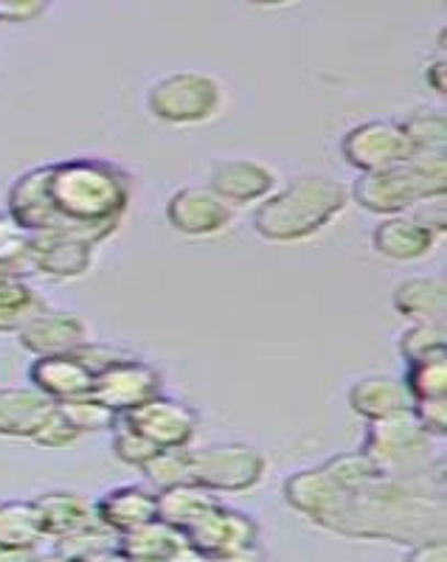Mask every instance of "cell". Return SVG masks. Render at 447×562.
Here are the masks:
<instances>
[{"instance_id":"38","label":"cell","mask_w":447,"mask_h":562,"mask_svg":"<svg viewBox=\"0 0 447 562\" xmlns=\"http://www.w3.org/2000/svg\"><path fill=\"white\" fill-rule=\"evenodd\" d=\"M45 7L48 0H0V23H32Z\"/></svg>"},{"instance_id":"23","label":"cell","mask_w":447,"mask_h":562,"mask_svg":"<svg viewBox=\"0 0 447 562\" xmlns=\"http://www.w3.org/2000/svg\"><path fill=\"white\" fill-rule=\"evenodd\" d=\"M391 304L405 321H442L447 310V288L439 276H411L391 293Z\"/></svg>"},{"instance_id":"10","label":"cell","mask_w":447,"mask_h":562,"mask_svg":"<svg viewBox=\"0 0 447 562\" xmlns=\"http://www.w3.org/2000/svg\"><path fill=\"white\" fill-rule=\"evenodd\" d=\"M158 394H164L160 371L149 366L147 360L135 358V355L127 360H119L110 369L99 371L97 378H93V389H90L93 400L113 408L119 416L138 408V405H144Z\"/></svg>"},{"instance_id":"36","label":"cell","mask_w":447,"mask_h":562,"mask_svg":"<svg viewBox=\"0 0 447 562\" xmlns=\"http://www.w3.org/2000/svg\"><path fill=\"white\" fill-rule=\"evenodd\" d=\"M411 414L420 422V428L434 439L447 436V400H414Z\"/></svg>"},{"instance_id":"31","label":"cell","mask_w":447,"mask_h":562,"mask_svg":"<svg viewBox=\"0 0 447 562\" xmlns=\"http://www.w3.org/2000/svg\"><path fill=\"white\" fill-rule=\"evenodd\" d=\"M403 133L409 135L411 147L422 153H439L447 144V115L439 108H420L409 113L405 122H400Z\"/></svg>"},{"instance_id":"43","label":"cell","mask_w":447,"mask_h":562,"mask_svg":"<svg viewBox=\"0 0 447 562\" xmlns=\"http://www.w3.org/2000/svg\"><path fill=\"white\" fill-rule=\"evenodd\" d=\"M250 7H262V9H276V7H288L293 0H248Z\"/></svg>"},{"instance_id":"18","label":"cell","mask_w":447,"mask_h":562,"mask_svg":"<svg viewBox=\"0 0 447 562\" xmlns=\"http://www.w3.org/2000/svg\"><path fill=\"white\" fill-rule=\"evenodd\" d=\"M29 383L43 391L54 403L85 396L93 389V371L70 351V355H45L29 366Z\"/></svg>"},{"instance_id":"28","label":"cell","mask_w":447,"mask_h":562,"mask_svg":"<svg viewBox=\"0 0 447 562\" xmlns=\"http://www.w3.org/2000/svg\"><path fill=\"white\" fill-rule=\"evenodd\" d=\"M400 358L405 363H414L422 358H434V355H447V333L442 321H409L400 340H396Z\"/></svg>"},{"instance_id":"13","label":"cell","mask_w":447,"mask_h":562,"mask_svg":"<svg viewBox=\"0 0 447 562\" xmlns=\"http://www.w3.org/2000/svg\"><path fill=\"white\" fill-rule=\"evenodd\" d=\"M276 183L279 178L273 169L256 158H223L211 167L209 175V189L223 198L231 209L262 203L276 192Z\"/></svg>"},{"instance_id":"42","label":"cell","mask_w":447,"mask_h":562,"mask_svg":"<svg viewBox=\"0 0 447 562\" xmlns=\"http://www.w3.org/2000/svg\"><path fill=\"white\" fill-rule=\"evenodd\" d=\"M34 557H37V549H14V546L0 543V562H23Z\"/></svg>"},{"instance_id":"12","label":"cell","mask_w":447,"mask_h":562,"mask_svg":"<svg viewBox=\"0 0 447 562\" xmlns=\"http://www.w3.org/2000/svg\"><path fill=\"white\" fill-rule=\"evenodd\" d=\"M231 220H234V209L211 192L209 186H183L167 203L169 228L183 237H217L228 228Z\"/></svg>"},{"instance_id":"19","label":"cell","mask_w":447,"mask_h":562,"mask_svg":"<svg viewBox=\"0 0 447 562\" xmlns=\"http://www.w3.org/2000/svg\"><path fill=\"white\" fill-rule=\"evenodd\" d=\"M93 515L110 531L122 535V531L158 518V492L138 484L113 486L104 495H99L97 504H93Z\"/></svg>"},{"instance_id":"39","label":"cell","mask_w":447,"mask_h":562,"mask_svg":"<svg viewBox=\"0 0 447 562\" xmlns=\"http://www.w3.org/2000/svg\"><path fill=\"white\" fill-rule=\"evenodd\" d=\"M447 537H428L422 543L409 546V554L405 560L411 562H447Z\"/></svg>"},{"instance_id":"9","label":"cell","mask_w":447,"mask_h":562,"mask_svg":"<svg viewBox=\"0 0 447 562\" xmlns=\"http://www.w3.org/2000/svg\"><path fill=\"white\" fill-rule=\"evenodd\" d=\"M340 155L358 172H375V169L394 167L400 160L411 158L414 147H411L409 135L403 133L400 124L375 119V122L351 127L340 138Z\"/></svg>"},{"instance_id":"33","label":"cell","mask_w":447,"mask_h":562,"mask_svg":"<svg viewBox=\"0 0 447 562\" xmlns=\"http://www.w3.org/2000/svg\"><path fill=\"white\" fill-rule=\"evenodd\" d=\"M0 265L18 270V273H32L29 265V231L20 228L12 217L0 214Z\"/></svg>"},{"instance_id":"37","label":"cell","mask_w":447,"mask_h":562,"mask_svg":"<svg viewBox=\"0 0 447 562\" xmlns=\"http://www.w3.org/2000/svg\"><path fill=\"white\" fill-rule=\"evenodd\" d=\"M74 355H77V358L82 360L90 371H93V378H97L99 371H104V369H110L113 363H119V360L133 358L130 351L115 349V346H108V344H97V340H90V338L85 340L79 349H74Z\"/></svg>"},{"instance_id":"41","label":"cell","mask_w":447,"mask_h":562,"mask_svg":"<svg viewBox=\"0 0 447 562\" xmlns=\"http://www.w3.org/2000/svg\"><path fill=\"white\" fill-rule=\"evenodd\" d=\"M425 82H428V88L434 90V93L445 97V90H447V63H445V54H439V57H436V59H431L428 68H425Z\"/></svg>"},{"instance_id":"2","label":"cell","mask_w":447,"mask_h":562,"mask_svg":"<svg viewBox=\"0 0 447 562\" xmlns=\"http://www.w3.org/2000/svg\"><path fill=\"white\" fill-rule=\"evenodd\" d=\"M133 200V178L102 158H70L26 169L7 194L9 217L29 234H63L102 245Z\"/></svg>"},{"instance_id":"11","label":"cell","mask_w":447,"mask_h":562,"mask_svg":"<svg viewBox=\"0 0 447 562\" xmlns=\"http://www.w3.org/2000/svg\"><path fill=\"white\" fill-rule=\"evenodd\" d=\"M124 425L138 430L144 439H149L155 448H189L198 434V414L189 405L178 403L172 396L158 394L147 400L138 408L122 414Z\"/></svg>"},{"instance_id":"5","label":"cell","mask_w":447,"mask_h":562,"mask_svg":"<svg viewBox=\"0 0 447 562\" xmlns=\"http://www.w3.org/2000/svg\"><path fill=\"white\" fill-rule=\"evenodd\" d=\"M447 194V158L445 149L439 153H422L416 149L411 158L400 160L394 167L360 172L355 180L351 198L369 214L391 217L405 214L422 200L445 198Z\"/></svg>"},{"instance_id":"20","label":"cell","mask_w":447,"mask_h":562,"mask_svg":"<svg viewBox=\"0 0 447 562\" xmlns=\"http://www.w3.org/2000/svg\"><path fill=\"white\" fill-rule=\"evenodd\" d=\"M54 405L57 403L34 389L32 383L0 389V436L32 441Z\"/></svg>"},{"instance_id":"29","label":"cell","mask_w":447,"mask_h":562,"mask_svg":"<svg viewBox=\"0 0 447 562\" xmlns=\"http://www.w3.org/2000/svg\"><path fill=\"white\" fill-rule=\"evenodd\" d=\"M141 473L147 475L149 486L155 492L192 481V445L189 448L158 450L147 464L141 467Z\"/></svg>"},{"instance_id":"34","label":"cell","mask_w":447,"mask_h":562,"mask_svg":"<svg viewBox=\"0 0 447 562\" xmlns=\"http://www.w3.org/2000/svg\"><path fill=\"white\" fill-rule=\"evenodd\" d=\"M158 450L160 448H155L153 441L144 439L138 430H133L130 425H124L122 419H119V425L113 428V456L122 461V464L141 470V467L147 464V461L153 459Z\"/></svg>"},{"instance_id":"30","label":"cell","mask_w":447,"mask_h":562,"mask_svg":"<svg viewBox=\"0 0 447 562\" xmlns=\"http://www.w3.org/2000/svg\"><path fill=\"white\" fill-rule=\"evenodd\" d=\"M405 389L411 400H447V355L405 363Z\"/></svg>"},{"instance_id":"17","label":"cell","mask_w":447,"mask_h":562,"mask_svg":"<svg viewBox=\"0 0 447 562\" xmlns=\"http://www.w3.org/2000/svg\"><path fill=\"white\" fill-rule=\"evenodd\" d=\"M436 243H439V234L431 231L425 223H420L409 211L383 217L378 228L371 231L375 250L391 259V262H420V259L434 254Z\"/></svg>"},{"instance_id":"32","label":"cell","mask_w":447,"mask_h":562,"mask_svg":"<svg viewBox=\"0 0 447 562\" xmlns=\"http://www.w3.org/2000/svg\"><path fill=\"white\" fill-rule=\"evenodd\" d=\"M57 408L68 416V422L79 430V434H102V430H113L115 425H119V419H122L113 408H108L104 403L93 400L90 394L57 403Z\"/></svg>"},{"instance_id":"4","label":"cell","mask_w":447,"mask_h":562,"mask_svg":"<svg viewBox=\"0 0 447 562\" xmlns=\"http://www.w3.org/2000/svg\"><path fill=\"white\" fill-rule=\"evenodd\" d=\"M360 450L385 479L445 498V459L434 453V436L420 428L411 408L366 422Z\"/></svg>"},{"instance_id":"27","label":"cell","mask_w":447,"mask_h":562,"mask_svg":"<svg viewBox=\"0 0 447 562\" xmlns=\"http://www.w3.org/2000/svg\"><path fill=\"white\" fill-rule=\"evenodd\" d=\"M115 540H119L115 531L93 520L85 529L54 540L57 543L54 554L63 557V560H102V557H115Z\"/></svg>"},{"instance_id":"8","label":"cell","mask_w":447,"mask_h":562,"mask_svg":"<svg viewBox=\"0 0 447 562\" xmlns=\"http://www.w3.org/2000/svg\"><path fill=\"white\" fill-rule=\"evenodd\" d=\"M268 461L262 450L245 441H217L209 448L192 450V484L205 486L217 495L254 490L265 479Z\"/></svg>"},{"instance_id":"22","label":"cell","mask_w":447,"mask_h":562,"mask_svg":"<svg viewBox=\"0 0 447 562\" xmlns=\"http://www.w3.org/2000/svg\"><path fill=\"white\" fill-rule=\"evenodd\" d=\"M34 509H37L40 529H43L45 540L68 537L97 520L93 504L85 495L70 490L43 492L40 498H34Z\"/></svg>"},{"instance_id":"16","label":"cell","mask_w":447,"mask_h":562,"mask_svg":"<svg viewBox=\"0 0 447 562\" xmlns=\"http://www.w3.org/2000/svg\"><path fill=\"white\" fill-rule=\"evenodd\" d=\"M115 560L130 562H175L194 560V554L186 546L183 531L175 529L167 520L153 518L135 529L122 531L115 540Z\"/></svg>"},{"instance_id":"6","label":"cell","mask_w":447,"mask_h":562,"mask_svg":"<svg viewBox=\"0 0 447 562\" xmlns=\"http://www.w3.org/2000/svg\"><path fill=\"white\" fill-rule=\"evenodd\" d=\"M223 108V88L200 70H178L160 77L147 90V110L153 119L172 127H194L217 119Z\"/></svg>"},{"instance_id":"1","label":"cell","mask_w":447,"mask_h":562,"mask_svg":"<svg viewBox=\"0 0 447 562\" xmlns=\"http://www.w3.org/2000/svg\"><path fill=\"white\" fill-rule=\"evenodd\" d=\"M284 501L321 529L351 540L414 546L428 537H447L445 498L385 475L340 490L324 467H308L284 481Z\"/></svg>"},{"instance_id":"15","label":"cell","mask_w":447,"mask_h":562,"mask_svg":"<svg viewBox=\"0 0 447 562\" xmlns=\"http://www.w3.org/2000/svg\"><path fill=\"white\" fill-rule=\"evenodd\" d=\"M14 335L29 355L45 358V355H70L79 349L88 340V326L77 313L45 307Z\"/></svg>"},{"instance_id":"40","label":"cell","mask_w":447,"mask_h":562,"mask_svg":"<svg viewBox=\"0 0 447 562\" xmlns=\"http://www.w3.org/2000/svg\"><path fill=\"white\" fill-rule=\"evenodd\" d=\"M414 217L420 220V223L428 225L431 231H436V234H445V225H447V217H445V198H434V200H422L420 205H414Z\"/></svg>"},{"instance_id":"24","label":"cell","mask_w":447,"mask_h":562,"mask_svg":"<svg viewBox=\"0 0 447 562\" xmlns=\"http://www.w3.org/2000/svg\"><path fill=\"white\" fill-rule=\"evenodd\" d=\"M48 307L26 276H0V333H18L37 313Z\"/></svg>"},{"instance_id":"21","label":"cell","mask_w":447,"mask_h":562,"mask_svg":"<svg viewBox=\"0 0 447 562\" xmlns=\"http://www.w3.org/2000/svg\"><path fill=\"white\" fill-rule=\"evenodd\" d=\"M346 400H349V408L366 422L409 411L414 403L405 389V380L394 374H366L351 385Z\"/></svg>"},{"instance_id":"3","label":"cell","mask_w":447,"mask_h":562,"mask_svg":"<svg viewBox=\"0 0 447 562\" xmlns=\"http://www.w3.org/2000/svg\"><path fill=\"white\" fill-rule=\"evenodd\" d=\"M349 198V189L333 175H301L256 203L254 231L276 245L304 243L340 217Z\"/></svg>"},{"instance_id":"14","label":"cell","mask_w":447,"mask_h":562,"mask_svg":"<svg viewBox=\"0 0 447 562\" xmlns=\"http://www.w3.org/2000/svg\"><path fill=\"white\" fill-rule=\"evenodd\" d=\"M97 245L63 234H29V265L32 273H43L54 281L82 279L93 265Z\"/></svg>"},{"instance_id":"25","label":"cell","mask_w":447,"mask_h":562,"mask_svg":"<svg viewBox=\"0 0 447 562\" xmlns=\"http://www.w3.org/2000/svg\"><path fill=\"white\" fill-rule=\"evenodd\" d=\"M217 504V492L186 481V484L169 486V490L158 492V518L172 524L175 529H183V526H189L192 520H198L205 509H211V506Z\"/></svg>"},{"instance_id":"35","label":"cell","mask_w":447,"mask_h":562,"mask_svg":"<svg viewBox=\"0 0 447 562\" xmlns=\"http://www.w3.org/2000/svg\"><path fill=\"white\" fill-rule=\"evenodd\" d=\"M79 430L74 428L68 422V416L63 414V411L54 405V411L48 416H45V422L40 425V430L34 434V445H40V448H48V450H65L70 448V445H77L79 441Z\"/></svg>"},{"instance_id":"7","label":"cell","mask_w":447,"mask_h":562,"mask_svg":"<svg viewBox=\"0 0 447 562\" xmlns=\"http://www.w3.org/2000/svg\"><path fill=\"white\" fill-rule=\"evenodd\" d=\"M180 531H183L186 546L194 554V560H250L259 549L256 520L245 512L231 509L223 501L205 509L198 520H192Z\"/></svg>"},{"instance_id":"26","label":"cell","mask_w":447,"mask_h":562,"mask_svg":"<svg viewBox=\"0 0 447 562\" xmlns=\"http://www.w3.org/2000/svg\"><path fill=\"white\" fill-rule=\"evenodd\" d=\"M34 501H3L0 504V543L14 549H37L43 543Z\"/></svg>"}]
</instances>
